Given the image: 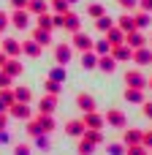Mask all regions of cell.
I'll return each instance as SVG.
<instances>
[{
  "label": "cell",
  "mask_w": 152,
  "mask_h": 155,
  "mask_svg": "<svg viewBox=\"0 0 152 155\" xmlns=\"http://www.w3.org/2000/svg\"><path fill=\"white\" fill-rule=\"evenodd\" d=\"M125 84H128V87L144 90V87H147V76H144L141 71H128V74H125Z\"/></svg>",
  "instance_id": "cell-1"
},
{
  "label": "cell",
  "mask_w": 152,
  "mask_h": 155,
  "mask_svg": "<svg viewBox=\"0 0 152 155\" xmlns=\"http://www.w3.org/2000/svg\"><path fill=\"white\" fill-rule=\"evenodd\" d=\"M103 123H106V117H101L98 112H87L84 114V128H90V131H101Z\"/></svg>",
  "instance_id": "cell-2"
},
{
  "label": "cell",
  "mask_w": 152,
  "mask_h": 155,
  "mask_svg": "<svg viewBox=\"0 0 152 155\" xmlns=\"http://www.w3.org/2000/svg\"><path fill=\"white\" fill-rule=\"evenodd\" d=\"M73 46L82 49V52H90V49H92V38H90L87 33L79 30V33H73Z\"/></svg>",
  "instance_id": "cell-3"
},
{
  "label": "cell",
  "mask_w": 152,
  "mask_h": 155,
  "mask_svg": "<svg viewBox=\"0 0 152 155\" xmlns=\"http://www.w3.org/2000/svg\"><path fill=\"white\" fill-rule=\"evenodd\" d=\"M112 57H114V60H131V57H133V49H131L128 44H114V46H112Z\"/></svg>",
  "instance_id": "cell-4"
},
{
  "label": "cell",
  "mask_w": 152,
  "mask_h": 155,
  "mask_svg": "<svg viewBox=\"0 0 152 155\" xmlns=\"http://www.w3.org/2000/svg\"><path fill=\"white\" fill-rule=\"evenodd\" d=\"M76 106L87 114V112H95V98L92 95H87V93H79L76 95Z\"/></svg>",
  "instance_id": "cell-5"
},
{
  "label": "cell",
  "mask_w": 152,
  "mask_h": 155,
  "mask_svg": "<svg viewBox=\"0 0 152 155\" xmlns=\"http://www.w3.org/2000/svg\"><path fill=\"white\" fill-rule=\"evenodd\" d=\"M125 44H128L131 49H141V46L147 44V38H144L139 30H133V33H125Z\"/></svg>",
  "instance_id": "cell-6"
},
{
  "label": "cell",
  "mask_w": 152,
  "mask_h": 155,
  "mask_svg": "<svg viewBox=\"0 0 152 155\" xmlns=\"http://www.w3.org/2000/svg\"><path fill=\"white\" fill-rule=\"evenodd\" d=\"M106 123H109V125H114V128H125V114H122L120 109H109Z\"/></svg>",
  "instance_id": "cell-7"
},
{
  "label": "cell",
  "mask_w": 152,
  "mask_h": 155,
  "mask_svg": "<svg viewBox=\"0 0 152 155\" xmlns=\"http://www.w3.org/2000/svg\"><path fill=\"white\" fill-rule=\"evenodd\" d=\"M11 114H14V117H19V120H27V117H30V109H27V104L14 101V104H11Z\"/></svg>",
  "instance_id": "cell-8"
},
{
  "label": "cell",
  "mask_w": 152,
  "mask_h": 155,
  "mask_svg": "<svg viewBox=\"0 0 152 155\" xmlns=\"http://www.w3.org/2000/svg\"><path fill=\"white\" fill-rule=\"evenodd\" d=\"M117 27H120L122 33H133V30H136V22H133V16H131V14H125V16H120V19H117Z\"/></svg>",
  "instance_id": "cell-9"
},
{
  "label": "cell",
  "mask_w": 152,
  "mask_h": 155,
  "mask_svg": "<svg viewBox=\"0 0 152 155\" xmlns=\"http://www.w3.org/2000/svg\"><path fill=\"white\" fill-rule=\"evenodd\" d=\"M106 41L114 46V44H125V33L120 30V27H112V30H106Z\"/></svg>",
  "instance_id": "cell-10"
},
{
  "label": "cell",
  "mask_w": 152,
  "mask_h": 155,
  "mask_svg": "<svg viewBox=\"0 0 152 155\" xmlns=\"http://www.w3.org/2000/svg\"><path fill=\"white\" fill-rule=\"evenodd\" d=\"M65 131H68L71 136H84L87 128H84V120H71V123L65 125Z\"/></svg>",
  "instance_id": "cell-11"
},
{
  "label": "cell",
  "mask_w": 152,
  "mask_h": 155,
  "mask_svg": "<svg viewBox=\"0 0 152 155\" xmlns=\"http://www.w3.org/2000/svg\"><path fill=\"white\" fill-rule=\"evenodd\" d=\"M141 136H144V134H141L139 128H131V131L122 134V142H125V144H141Z\"/></svg>",
  "instance_id": "cell-12"
},
{
  "label": "cell",
  "mask_w": 152,
  "mask_h": 155,
  "mask_svg": "<svg viewBox=\"0 0 152 155\" xmlns=\"http://www.w3.org/2000/svg\"><path fill=\"white\" fill-rule=\"evenodd\" d=\"M11 19H14V25L22 30V27H27V25H30V11H19V8H16V14H14Z\"/></svg>",
  "instance_id": "cell-13"
},
{
  "label": "cell",
  "mask_w": 152,
  "mask_h": 155,
  "mask_svg": "<svg viewBox=\"0 0 152 155\" xmlns=\"http://www.w3.org/2000/svg\"><path fill=\"white\" fill-rule=\"evenodd\" d=\"M133 60H136L139 65H147V63L152 60V52L144 49V46H141V49H133Z\"/></svg>",
  "instance_id": "cell-14"
},
{
  "label": "cell",
  "mask_w": 152,
  "mask_h": 155,
  "mask_svg": "<svg viewBox=\"0 0 152 155\" xmlns=\"http://www.w3.org/2000/svg\"><path fill=\"white\" fill-rule=\"evenodd\" d=\"M33 41H35V44H41V46H46V44H52V35H49V30L38 27V30L33 33Z\"/></svg>",
  "instance_id": "cell-15"
},
{
  "label": "cell",
  "mask_w": 152,
  "mask_h": 155,
  "mask_svg": "<svg viewBox=\"0 0 152 155\" xmlns=\"http://www.w3.org/2000/svg\"><path fill=\"white\" fill-rule=\"evenodd\" d=\"M98 68H103V71H109V74H112V71L117 68V60H114L112 54H109V57H106V54H101V57H98Z\"/></svg>",
  "instance_id": "cell-16"
},
{
  "label": "cell",
  "mask_w": 152,
  "mask_h": 155,
  "mask_svg": "<svg viewBox=\"0 0 152 155\" xmlns=\"http://www.w3.org/2000/svg\"><path fill=\"white\" fill-rule=\"evenodd\" d=\"M125 101H131V104H144V95H141L139 87H128V90H125Z\"/></svg>",
  "instance_id": "cell-17"
},
{
  "label": "cell",
  "mask_w": 152,
  "mask_h": 155,
  "mask_svg": "<svg viewBox=\"0 0 152 155\" xmlns=\"http://www.w3.org/2000/svg\"><path fill=\"white\" fill-rule=\"evenodd\" d=\"M22 52H24L27 57H38V54H41V44H35V41H27V44H22Z\"/></svg>",
  "instance_id": "cell-18"
},
{
  "label": "cell",
  "mask_w": 152,
  "mask_h": 155,
  "mask_svg": "<svg viewBox=\"0 0 152 155\" xmlns=\"http://www.w3.org/2000/svg\"><path fill=\"white\" fill-rule=\"evenodd\" d=\"M27 11L35 14V16L44 14V11H46V0H27Z\"/></svg>",
  "instance_id": "cell-19"
},
{
  "label": "cell",
  "mask_w": 152,
  "mask_h": 155,
  "mask_svg": "<svg viewBox=\"0 0 152 155\" xmlns=\"http://www.w3.org/2000/svg\"><path fill=\"white\" fill-rule=\"evenodd\" d=\"M3 49H5V54H19L22 52V44L14 41V38H8V41H3Z\"/></svg>",
  "instance_id": "cell-20"
},
{
  "label": "cell",
  "mask_w": 152,
  "mask_h": 155,
  "mask_svg": "<svg viewBox=\"0 0 152 155\" xmlns=\"http://www.w3.org/2000/svg\"><path fill=\"white\" fill-rule=\"evenodd\" d=\"M54 57H57L60 65H65V63L71 60V49H68V46H57V49H54Z\"/></svg>",
  "instance_id": "cell-21"
},
{
  "label": "cell",
  "mask_w": 152,
  "mask_h": 155,
  "mask_svg": "<svg viewBox=\"0 0 152 155\" xmlns=\"http://www.w3.org/2000/svg\"><path fill=\"white\" fill-rule=\"evenodd\" d=\"M54 104H57V101H54V95L41 98V104H38V106H41V114H52V112H54Z\"/></svg>",
  "instance_id": "cell-22"
},
{
  "label": "cell",
  "mask_w": 152,
  "mask_h": 155,
  "mask_svg": "<svg viewBox=\"0 0 152 155\" xmlns=\"http://www.w3.org/2000/svg\"><path fill=\"white\" fill-rule=\"evenodd\" d=\"M38 125H41V131H44V134L54 131V120H52V114H41V117H38Z\"/></svg>",
  "instance_id": "cell-23"
},
{
  "label": "cell",
  "mask_w": 152,
  "mask_h": 155,
  "mask_svg": "<svg viewBox=\"0 0 152 155\" xmlns=\"http://www.w3.org/2000/svg\"><path fill=\"white\" fill-rule=\"evenodd\" d=\"M95 25H98V30H101V33H106V30H112V27H114V19L103 14V16H98V22H95Z\"/></svg>",
  "instance_id": "cell-24"
},
{
  "label": "cell",
  "mask_w": 152,
  "mask_h": 155,
  "mask_svg": "<svg viewBox=\"0 0 152 155\" xmlns=\"http://www.w3.org/2000/svg\"><path fill=\"white\" fill-rule=\"evenodd\" d=\"M82 65H84V68H98V54H95V52H84Z\"/></svg>",
  "instance_id": "cell-25"
},
{
  "label": "cell",
  "mask_w": 152,
  "mask_h": 155,
  "mask_svg": "<svg viewBox=\"0 0 152 155\" xmlns=\"http://www.w3.org/2000/svg\"><path fill=\"white\" fill-rule=\"evenodd\" d=\"M3 71H5L8 76H16V74H22V65H19L16 60H5V65H3Z\"/></svg>",
  "instance_id": "cell-26"
},
{
  "label": "cell",
  "mask_w": 152,
  "mask_h": 155,
  "mask_svg": "<svg viewBox=\"0 0 152 155\" xmlns=\"http://www.w3.org/2000/svg\"><path fill=\"white\" fill-rule=\"evenodd\" d=\"M133 22H136V30L147 27V25H150V11H141V14H136V16H133Z\"/></svg>",
  "instance_id": "cell-27"
},
{
  "label": "cell",
  "mask_w": 152,
  "mask_h": 155,
  "mask_svg": "<svg viewBox=\"0 0 152 155\" xmlns=\"http://www.w3.org/2000/svg\"><path fill=\"white\" fill-rule=\"evenodd\" d=\"M38 27H44V30H52V27H54V19H52L49 14H38Z\"/></svg>",
  "instance_id": "cell-28"
},
{
  "label": "cell",
  "mask_w": 152,
  "mask_h": 155,
  "mask_svg": "<svg viewBox=\"0 0 152 155\" xmlns=\"http://www.w3.org/2000/svg\"><path fill=\"white\" fill-rule=\"evenodd\" d=\"M84 139H87V142H92V144H101V142H103L101 131H90V128L84 131Z\"/></svg>",
  "instance_id": "cell-29"
},
{
  "label": "cell",
  "mask_w": 152,
  "mask_h": 155,
  "mask_svg": "<svg viewBox=\"0 0 152 155\" xmlns=\"http://www.w3.org/2000/svg\"><path fill=\"white\" fill-rule=\"evenodd\" d=\"M68 5H71L68 0H52V8H54L57 14H65V11H68Z\"/></svg>",
  "instance_id": "cell-30"
},
{
  "label": "cell",
  "mask_w": 152,
  "mask_h": 155,
  "mask_svg": "<svg viewBox=\"0 0 152 155\" xmlns=\"http://www.w3.org/2000/svg\"><path fill=\"white\" fill-rule=\"evenodd\" d=\"M92 142H87V139H82V144H79V155H92Z\"/></svg>",
  "instance_id": "cell-31"
},
{
  "label": "cell",
  "mask_w": 152,
  "mask_h": 155,
  "mask_svg": "<svg viewBox=\"0 0 152 155\" xmlns=\"http://www.w3.org/2000/svg\"><path fill=\"white\" fill-rule=\"evenodd\" d=\"M125 155H147V150H144L141 144H128V150H125Z\"/></svg>",
  "instance_id": "cell-32"
},
{
  "label": "cell",
  "mask_w": 152,
  "mask_h": 155,
  "mask_svg": "<svg viewBox=\"0 0 152 155\" xmlns=\"http://www.w3.org/2000/svg\"><path fill=\"white\" fill-rule=\"evenodd\" d=\"M87 14H90V16H95V19H98V16H103V5H98V3H92V5H90V8H87Z\"/></svg>",
  "instance_id": "cell-33"
},
{
  "label": "cell",
  "mask_w": 152,
  "mask_h": 155,
  "mask_svg": "<svg viewBox=\"0 0 152 155\" xmlns=\"http://www.w3.org/2000/svg\"><path fill=\"white\" fill-rule=\"evenodd\" d=\"M109 49H112V44H109V41H98V46H95V54L101 57V54H106Z\"/></svg>",
  "instance_id": "cell-34"
},
{
  "label": "cell",
  "mask_w": 152,
  "mask_h": 155,
  "mask_svg": "<svg viewBox=\"0 0 152 155\" xmlns=\"http://www.w3.org/2000/svg\"><path fill=\"white\" fill-rule=\"evenodd\" d=\"M46 93H49V95H57V93H60V82L49 79V82H46Z\"/></svg>",
  "instance_id": "cell-35"
},
{
  "label": "cell",
  "mask_w": 152,
  "mask_h": 155,
  "mask_svg": "<svg viewBox=\"0 0 152 155\" xmlns=\"http://www.w3.org/2000/svg\"><path fill=\"white\" fill-rule=\"evenodd\" d=\"M16 101L27 104V101H30V90H27V87H19V90H16Z\"/></svg>",
  "instance_id": "cell-36"
},
{
  "label": "cell",
  "mask_w": 152,
  "mask_h": 155,
  "mask_svg": "<svg viewBox=\"0 0 152 155\" xmlns=\"http://www.w3.org/2000/svg\"><path fill=\"white\" fill-rule=\"evenodd\" d=\"M109 153H112V155H122L125 150H122V144H117V142H112V144H109Z\"/></svg>",
  "instance_id": "cell-37"
},
{
  "label": "cell",
  "mask_w": 152,
  "mask_h": 155,
  "mask_svg": "<svg viewBox=\"0 0 152 155\" xmlns=\"http://www.w3.org/2000/svg\"><path fill=\"white\" fill-rule=\"evenodd\" d=\"M52 79H54V82H63V79H65V71H63V68H54V71H52Z\"/></svg>",
  "instance_id": "cell-38"
},
{
  "label": "cell",
  "mask_w": 152,
  "mask_h": 155,
  "mask_svg": "<svg viewBox=\"0 0 152 155\" xmlns=\"http://www.w3.org/2000/svg\"><path fill=\"white\" fill-rule=\"evenodd\" d=\"M8 84H11V76L5 71H0V87H8Z\"/></svg>",
  "instance_id": "cell-39"
},
{
  "label": "cell",
  "mask_w": 152,
  "mask_h": 155,
  "mask_svg": "<svg viewBox=\"0 0 152 155\" xmlns=\"http://www.w3.org/2000/svg\"><path fill=\"white\" fill-rule=\"evenodd\" d=\"M117 3H120L122 8H136V5H139V0H117Z\"/></svg>",
  "instance_id": "cell-40"
},
{
  "label": "cell",
  "mask_w": 152,
  "mask_h": 155,
  "mask_svg": "<svg viewBox=\"0 0 152 155\" xmlns=\"http://www.w3.org/2000/svg\"><path fill=\"white\" fill-rule=\"evenodd\" d=\"M14 155H30V147H24V144H19V147L14 150Z\"/></svg>",
  "instance_id": "cell-41"
},
{
  "label": "cell",
  "mask_w": 152,
  "mask_h": 155,
  "mask_svg": "<svg viewBox=\"0 0 152 155\" xmlns=\"http://www.w3.org/2000/svg\"><path fill=\"white\" fill-rule=\"evenodd\" d=\"M141 144H144V147H152V131H150V134H144V136H141Z\"/></svg>",
  "instance_id": "cell-42"
},
{
  "label": "cell",
  "mask_w": 152,
  "mask_h": 155,
  "mask_svg": "<svg viewBox=\"0 0 152 155\" xmlns=\"http://www.w3.org/2000/svg\"><path fill=\"white\" fill-rule=\"evenodd\" d=\"M14 8H27V0H11Z\"/></svg>",
  "instance_id": "cell-43"
},
{
  "label": "cell",
  "mask_w": 152,
  "mask_h": 155,
  "mask_svg": "<svg viewBox=\"0 0 152 155\" xmlns=\"http://www.w3.org/2000/svg\"><path fill=\"white\" fill-rule=\"evenodd\" d=\"M5 25H8V14H3V11H0V30H3Z\"/></svg>",
  "instance_id": "cell-44"
},
{
  "label": "cell",
  "mask_w": 152,
  "mask_h": 155,
  "mask_svg": "<svg viewBox=\"0 0 152 155\" xmlns=\"http://www.w3.org/2000/svg\"><path fill=\"white\" fill-rule=\"evenodd\" d=\"M139 3H141V8H144V11H152V0H139Z\"/></svg>",
  "instance_id": "cell-45"
},
{
  "label": "cell",
  "mask_w": 152,
  "mask_h": 155,
  "mask_svg": "<svg viewBox=\"0 0 152 155\" xmlns=\"http://www.w3.org/2000/svg\"><path fill=\"white\" fill-rule=\"evenodd\" d=\"M144 114H147V117L152 120V104H144Z\"/></svg>",
  "instance_id": "cell-46"
},
{
  "label": "cell",
  "mask_w": 152,
  "mask_h": 155,
  "mask_svg": "<svg viewBox=\"0 0 152 155\" xmlns=\"http://www.w3.org/2000/svg\"><path fill=\"white\" fill-rule=\"evenodd\" d=\"M0 131H5V114L0 112Z\"/></svg>",
  "instance_id": "cell-47"
},
{
  "label": "cell",
  "mask_w": 152,
  "mask_h": 155,
  "mask_svg": "<svg viewBox=\"0 0 152 155\" xmlns=\"http://www.w3.org/2000/svg\"><path fill=\"white\" fill-rule=\"evenodd\" d=\"M5 109H8V104H5V101L0 98V112H5Z\"/></svg>",
  "instance_id": "cell-48"
},
{
  "label": "cell",
  "mask_w": 152,
  "mask_h": 155,
  "mask_svg": "<svg viewBox=\"0 0 152 155\" xmlns=\"http://www.w3.org/2000/svg\"><path fill=\"white\" fill-rule=\"evenodd\" d=\"M3 65H5V54H0V68H3Z\"/></svg>",
  "instance_id": "cell-49"
},
{
  "label": "cell",
  "mask_w": 152,
  "mask_h": 155,
  "mask_svg": "<svg viewBox=\"0 0 152 155\" xmlns=\"http://www.w3.org/2000/svg\"><path fill=\"white\" fill-rule=\"evenodd\" d=\"M68 3H76V0H68Z\"/></svg>",
  "instance_id": "cell-50"
}]
</instances>
